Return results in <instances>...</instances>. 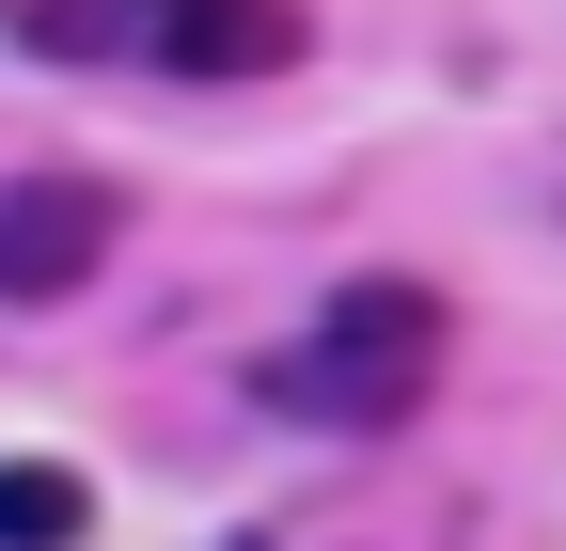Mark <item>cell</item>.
Segmentation results:
<instances>
[{
	"label": "cell",
	"mask_w": 566,
	"mask_h": 551,
	"mask_svg": "<svg viewBox=\"0 0 566 551\" xmlns=\"http://www.w3.org/2000/svg\"><path fill=\"white\" fill-rule=\"evenodd\" d=\"M424 378H441V300L424 284H346L300 347H268V409H300V426H394Z\"/></svg>",
	"instance_id": "cell-1"
},
{
	"label": "cell",
	"mask_w": 566,
	"mask_h": 551,
	"mask_svg": "<svg viewBox=\"0 0 566 551\" xmlns=\"http://www.w3.org/2000/svg\"><path fill=\"white\" fill-rule=\"evenodd\" d=\"M111 221L126 205L95 174H32V189H0V300H80L95 268H111Z\"/></svg>",
	"instance_id": "cell-2"
},
{
	"label": "cell",
	"mask_w": 566,
	"mask_h": 551,
	"mask_svg": "<svg viewBox=\"0 0 566 551\" xmlns=\"http://www.w3.org/2000/svg\"><path fill=\"white\" fill-rule=\"evenodd\" d=\"M126 48L174 80H268L300 63V0H126Z\"/></svg>",
	"instance_id": "cell-3"
},
{
	"label": "cell",
	"mask_w": 566,
	"mask_h": 551,
	"mask_svg": "<svg viewBox=\"0 0 566 551\" xmlns=\"http://www.w3.org/2000/svg\"><path fill=\"white\" fill-rule=\"evenodd\" d=\"M95 536V489L63 457H0V551H80Z\"/></svg>",
	"instance_id": "cell-4"
},
{
	"label": "cell",
	"mask_w": 566,
	"mask_h": 551,
	"mask_svg": "<svg viewBox=\"0 0 566 551\" xmlns=\"http://www.w3.org/2000/svg\"><path fill=\"white\" fill-rule=\"evenodd\" d=\"M32 48L48 63H126V0H32Z\"/></svg>",
	"instance_id": "cell-5"
}]
</instances>
